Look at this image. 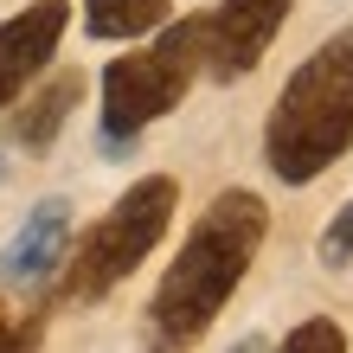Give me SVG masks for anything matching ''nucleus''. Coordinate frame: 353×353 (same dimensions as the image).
Returning <instances> with one entry per match:
<instances>
[{"mask_svg": "<svg viewBox=\"0 0 353 353\" xmlns=\"http://www.w3.org/2000/svg\"><path fill=\"white\" fill-rule=\"evenodd\" d=\"M270 238V205L244 186L225 193L199 212V225L186 232L180 257L168 263L161 289L148 296V327L161 347H193L205 327L225 315V302L238 296V283L251 276V263Z\"/></svg>", "mask_w": 353, "mask_h": 353, "instance_id": "obj_1", "label": "nucleus"}, {"mask_svg": "<svg viewBox=\"0 0 353 353\" xmlns=\"http://www.w3.org/2000/svg\"><path fill=\"white\" fill-rule=\"evenodd\" d=\"M353 148V26L321 39L263 122V161L283 186L321 180Z\"/></svg>", "mask_w": 353, "mask_h": 353, "instance_id": "obj_2", "label": "nucleus"}, {"mask_svg": "<svg viewBox=\"0 0 353 353\" xmlns=\"http://www.w3.org/2000/svg\"><path fill=\"white\" fill-rule=\"evenodd\" d=\"M193 77H205V13L161 19L148 46H135L129 58H110V71H103V116H97L103 148L110 154L135 148L141 129H154L161 116L180 110Z\"/></svg>", "mask_w": 353, "mask_h": 353, "instance_id": "obj_3", "label": "nucleus"}, {"mask_svg": "<svg viewBox=\"0 0 353 353\" xmlns=\"http://www.w3.org/2000/svg\"><path fill=\"white\" fill-rule=\"evenodd\" d=\"M174 205H180V180L174 174H148L122 193L110 212H103L84 238L65 251V270H58V302H103L116 283H129L148 251L168 238L174 225Z\"/></svg>", "mask_w": 353, "mask_h": 353, "instance_id": "obj_4", "label": "nucleus"}, {"mask_svg": "<svg viewBox=\"0 0 353 353\" xmlns=\"http://www.w3.org/2000/svg\"><path fill=\"white\" fill-rule=\"evenodd\" d=\"M296 0H212L205 7V77L212 84H238L263 65V52L276 46L283 19Z\"/></svg>", "mask_w": 353, "mask_h": 353, "instance_id": "obj_5", "label": "nucleus"}, {"mask_svg": "<svg viewBox=\"0 0 353 353\" xmlns=\"http://www.w3.org/2000/svg\"><path fill=\"white\" fill-rule=\"evenodd\" d=\"M71 26V0H32L0 26V116L13 110L26 84L58 58V39Z\"/></svg>", "mask_w": 353, "mask_h": 353, "instance_id": "obj_6", "label": "nucleus"}, {"mask_svg": "<svg viewBox=\"0 0 353 353\" xmlns=\"http://www.w3.org/2000/svg\"><path fill=\"white\" fill-rule=\"evenodd\" d=\"M65 251H71V205L46 199V205H32L26 225L7 238V251H0V283L46 289L58 270H65Z\"/></svg>", "mask_w": 353, "mask_h": 353, "instance_id": "obj_7", "label": "nucleus"}, {"mask_svg": "<svg viewBox=\"0 0 353 353\" xmlns=\"http://www.w3.org/2000/svg\"><path fill=\"white\" fill-rule=\"evenodd\" d=\"M77 97H84V77L77 71H58V77H46L32 97H26V110L13 116V141L19 148H46V141L71 122V110H77Z\"/></svg>", "mask_w": 353, "mask_h": 353, "instance_id": "obj_8", "label": "nucleus"}, {"mask_svg": "<svg viewBox=\"0 0 353 353\" xmlns=\"http://www.w3.org/2000/svg\"><path fill=\"white\" fill-rule=\"evenodd\" d=\"M168 19V0H84L90 39H141Z\"/></svg>", "mask_w": 353, "mask_h": 353, "instance_id": "obj_9", "label": "nucleus"}, {"mask_svg": "<svg viewBox=\"0 0 353 353\" xmlns=\"http://www.w3.org/2000/svg\"><path fill=\"white\" fill-rule=\"evenodd\" d=\"M283 347L289 353H347V334L327 315H315V321H302V327H289L283 334Z\"/></svg>", "mask_w": 353, "mask_h": 353, "instance_id": "obj_10", "label": "nucleus"}, {"mask_svg": "<svg viewBox=\"0 0 353 353\" xmlns=\"http://www.w3.org/2000/svg\"><path fill=\"white\" fill-rule=\"evenodd\" d=\"M315 257H321L327 270H341V263L353 257V199L341 205L334 219H327V232H321V244H315Z\"/></svg>", "mask_w": 353, "mask_h": 353, "instance_id": "obj_11", "label": "nucleus"}, {"mask_svg": "<svg viewBox=\"0 0 353 353\" xmlns=\"http://www.w3.org/2000/svg\"><path fill=\"white\" fill-rule=\"evenodd\" d=\"M19 341H32V327H13L7 302H0V347H19Z\"/></svg>", "mask_w": 353, "mask_h": 353, "instance_id": "obj_12", "label": "nucleus"}, {"mask_svg": "<svg viewBox=\"0 0 353 353\" xmlns=\"http://www.w3.org/2000/svg\"><path fill=\"white\" fill-rule=\"evenodd\" d=\"M0 174H7V161H0Z\"/></svg>", "mask_w": 353, "mask_h": 353, "instance_id": "obj_13", "label": "nucleus"}]
</instances>
